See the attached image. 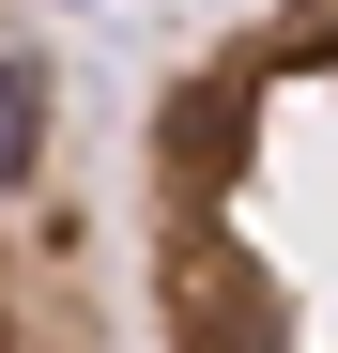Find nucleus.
Returning <instances> with one entry per match:
<instances>
[{
	"instance_id": "f257e3e1",
	"label": "nucleus",
	"mask_w": 338,
	"mask_h": 353,
	"mask_svg": "<svg viewBox=\"0 0 338 353\" xmlns=\"http://www.w3.org/2000/svg\"><path fill=\"white\" fill-rule=\"evenodd\" d=\"M139 338L154 353H338V0H246L154 77Z\"/></svg>"
},
{
	"instance_id": "f03ea898",
	"label": "nucleus",
	"mask_w": 338,
	"mask_h": 353,
	"mask_svg": "<svg viewBox=\"0 0 338 353\" xmlns=\"http://www.w3.org/2000/svg\"><path fill=\"white\" fill-rule=\"evenodd\" d=\"M0 353H123L77 92H62V62H46V31L16 0H0Z\"/></svg>"
}]
</instances>
